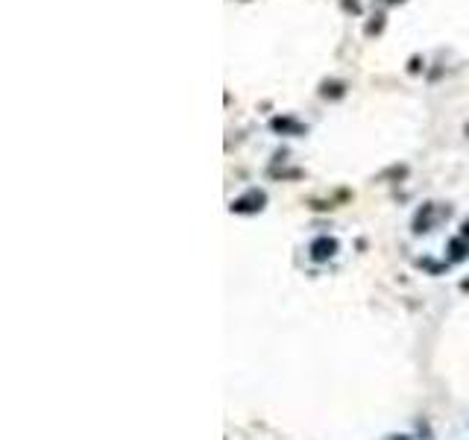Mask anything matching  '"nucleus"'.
Instances as JSON below:
<instances>
[{
    "label": "nucleus",
    "instance_id": "f257e3e1",
    "mask_svg": "<svg viewBox=\"0 0 469 440\" xmlns=\"http://www.w3.org/2000/svg\"><path fill=\"white\" fill-rule=\"evenodd\" d=\"M264 203H267L264 191L252 188V191H247L244 197H238V200H232V211H235V215H252V211H261V208H264Z\"/></svg>",
    "mask_w": 469,
    "mask_h": 440
},
{
    "label": "nucleus",
    "instance_id": "f03ea898",
    "mask_svg": "<svg viewBox=\"0 0 469 440\" xmlns=\"http://www.w3.org/2000/svg\"><path fill=\"white\" fill-rule=\"evenodd\" d=\"M335 252H337V241H335V238H329V235L314 238V241H311V247H308L311 261H317V264L335 259Z\"/></svg>",
    "mask_w": 469,
    "mask_h": 440
},
{
    "label": "nucleus",
    "instance_id": "7ed1b4c3",
    "mask_svg": "<svg viewBox=\"0 0 469 440\" xmlns=\"http://www.w3.org/2000/svg\"><path fill=\"white\" fill-rule=\"evenodd\" d=\"M449 252H452V261H463L469 252V244L463 238H454V241H449Z\"/></svg>",
    "mask_w": 469,
    "mask_h": 440
},
{
    "label": "nucleus",
    "instance_id": "20e7f679",
    "mask_svg": "<svg viewBox=\"0 0 469 440\" xmlns=\"http://www.w3.org/2000/svg\"><path fill=\"white\" fill-rule=\"evenodd\" d=\"M431 226V206H425V211H420L417 220H414V229L417 232H425Z\"/></svg>",
    "mask_w": 469,
    "mask_h": 440
}]
</instances>
